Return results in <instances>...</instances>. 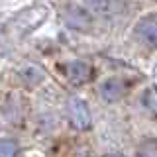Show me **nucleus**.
<instances>
[{
  "mask_svg": "<svg viewBox=\"0 0 157 157\" xmlns=\"http://www.w3.org/2000/svg\"><path fill=\"white\" fill-rule=\"evenodd\" d=\"M69 118H71V124L77 130H88L92 124L88 104L81 98H71L69 100Z\"/></svg>",
  "mask_w": 157,
  "mask_h": 157,
  "instance_id": "f257e3e1",
  "label": "nucleus"
},
{
  "mask_svg": "<svg viewBox=\"0 0 157 157\" xmlns=\"http://www.w3.org/2000/svg\"><path fill=\"white\" fill-rule=\"evenodd\" d=\"M136 36L140 37L141 43L149 47H155L157 43V18L155 14H147L145 18H141L136 26Z\"/></svg>",
  "mask_w": 157,
  "mask_h": 157,
  "instance_id": "f03ea898",
  "label": "nucleus"
},
{
  "mask_svg": "<svg viewBox=\"0 0 157 157\" xmlns=\"http://www.w3.org/2000/svg\"><path fill=\"white\" fill-rule=\"evenodd\" d=\"M65 73H67V78H69L71 85L81 86V85H85L88 78H90L92 69H90V65H88L86 61H71L67 65Z\"/></svg>",
  "mask_w": 157,
  "mask_h": 157,
  "instance_id": "7ed1b4c3",
  "label": "nucleus"
},
{
  "mask_svg": "<svg viewBox=\"0 0 157 157\" xmlns=\"http://www.w3.org/2000/svg\"><path fill=\"white\" fill-rule=\"evenodd\" d=\"M98 90H100V96L104 98L106 102H116L126 94V82L118 77H110L102 82Z\"/></svg>",
  "mask_w": 157,
  "mask_h": 157,
  "instance_id": "20e7f679",
  "label": "nucleus"
},
{
  "mask_svg": "<svg viewBox=\"0 0 157 157\" xmlns=\"http://www.w3.org/2000/svg\"><path fill=\"white\" fill-rule=\"evenodd\" d=\"M88 6L98 16H116L124 10L122 0H88Z\"/></svg>",
  "mask_w": 157,
  "mask_h": 157,
  "instance_id": "39448f33",
  "label": "nucleus"
},
{
  "mask_svg": "<svg viewBox=\"0 0 157 157\" xmlns=\"http://www.w3.org/2000/svg\"><path fill=\"white\" fill-rule=\"evenodd\" d=\"M65 22L69 28H75V29H88L92 26V20H90V14L82 8H69L67 14H65Z\"/></svg>",
  "mask_w": 157,
  "mask_h": 157,
  "instance_id": "423d86ee",
  "label": "nucleus"
},
{
  "mask_svg": "<svg viewBox=\"0 0 157 157\" xmlns=\"http://www.w3.org/2000/svg\"><path fill=\"white\" fill-rule=\"evenodd\" d=\"M20 78H22L26 85L36 86L45 78V73H43L41 67H37V65H24L20 69Z\"/></svg>",
  "mask_w": 157,
  "mask_h": 157,
  "instance_id": "0eeeda50",
  "label": "nucleus"
},
{
  "mask_svg": "<svg viewBox=\"0 0 157 157\" xmlns=\"http://www.w3.org/2000/svg\"><path fill=\"white\" fill-rule=\"evenodd\" d=\"M18 155V144L14 140L0 137V157H16Z\"/></svg>",
  "mask_w": 157,
  "mask_h": 157,
  "instance_id": "6e6552de",
  "label": "nucleus"
},
{
  "mask_svg": "<svg viewBox=\"0 0 157 157\" xmlns=\"http://www.w3.org/2000/svg\"><path fill=\"white\" fill-rule=\"evenodd\" d=\"M141 104H144L151 114H155V90L153 88H147L144 92V98H141Z\"/></svg>",
  "mask_w": 157,
  "mask_h": 157,
  "instance_id": "1a4fd4ad",
  "label": "nucleus"
},
{
  "mask_svg": "<svg viewBox=\"0 0 157 157\" xmlns=\"http://www.w3.org/2000/svg\"><path fill=\"white\" fill-rule=\"evenodd\" d=\"M137 155L140 157H155V141H147L140 147V151H137Z\"/></svg>",
  "mask_w": 157,
  "mask_h": 157,
  "instance_id": "9d476101",
  "label": "nucleus"
},
{
  "mask_svg": "<svg viewBox=\"0 0 157 157\" xmlns=\"http://www.w3.org/2000/svg\"><path fill=\"white\" fill-rule=\"evenodd\" d=\"M104 157H124V155H122V153H106Z\"/></svg>",
  "mask_w": 157,
  "mask_h": 157,
  "instance_id": "9b49d317",
  "label": "nucleus"
}]
</instances>
